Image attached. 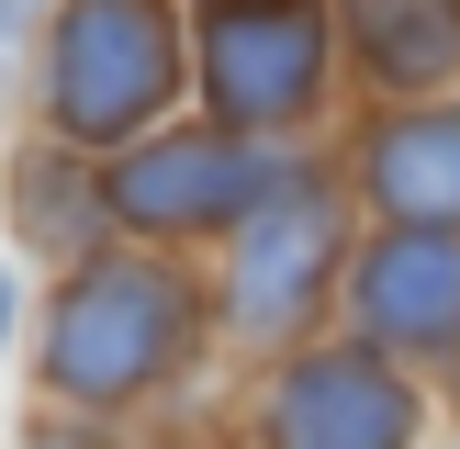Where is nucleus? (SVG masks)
I'll list each match as a JSON object with an SVG mask.
<instances>
[{
	"label": "nucleus",
	"instance_id": "nucleus-2",
	"mask_svg": "<svg viewBox=\"0 0 460 449\" xmlns=\"http://www.w3.org/2000/svg\"><path fill=\"white\" fill-rule=\"evenodd\" d=\"M180 79V45L157 12H67L57 22V112L67 135H135Z\"/></svg>",
	"mask_w": 460,
	"mask_h": 449
},
{
	"label": "nucleus",
	"instance_id": "nucleus-3",
	"mask_svg": "<svg viewBox=\"0 0 460 449\" xmlns=\"http://www.w3.org/2000/svg\"><path fill=\"white\" fill-rule=\"evenodd\" d=\"M314 67H326V22L314 12H214L202 22V79L236 124H281L314 101Z\"/></svg>",
	"mask_w": 460,
	"mask_h": 449
},
{
	"label": "nucleus",
	"instance_id": "nucleus-5",
	"mask_svg": "<svg viewBox=\"0 0 460 449\" xmlns=\"http://www.w3.org/2000/svg\"><path fill=\"white\" fill-rule=\"evenodd\" d=\"M247 191H281L259 146H236V135H180V146L124 157L112 214H135V224H202V214H225V202H247Z\"/></svg>",
	"mask_w": 460,
	"mask_h": 449
},
{
	"label": "nucleus",
	"instance_id": "nucleus-6",
	"mask_svg": "<svg viewBox=\"0 0 460 449\" xmlns=\"http://www.w3.org/2000/svg\"><path fill=\"white\" fill-rule=\"evenodd\" d=\"M326 247H337V202L314 191V180H281V191L247 214V236H236V314L247 326H281V314L314 292Z\"/></svg>",
	"mask_w": 460,
	"mask_h": 449
},
{
	"label": "nucleus",
	"instance_id": "nucleus-1",
	"mask_svg": "<svg viewBox=\"0 0 460 449\" xmlns=\"http://www.w3.org/2000/svg\"><path fill=\"white\" fill-rule=\"evenodd\" d=\"M180 326H191V292H180L169 269H146V259H102V269H79V281H67V304H57V348H45V359H57L67 393H124V382L169 371Z\"/></svg>",
	"mask_w": 460,
	"mask_h": 449
},
{
	"label": "nucleus",
	"instance_id": "nucleus-7",
	"mask_svg": "<svg viewBox=\"0 0 460 449\" xmlns=\"http://www.w3.org/2000/svg\"><path fill=\"white\" fill-rule=\"evenodd\" d=\"M359 304H371V326L404 337V348L460 337V247L449 236H394L371 269H359Z\"/></svg>",
	"mask_w": 460,
	"mask_h": 449
},
{
	"label": "nucleus",
	"instance_id": "nucleus-10",
	"mask_svg": "<svg viewBox=\"0 0 460 449\" xmlns=\"http://www.w3.org/2000/svg\"><path fill=\"white\" fill-rule=\"evenodd\" d=\"M0 326H12V281H0Z\"/></svg>",
	"mask_w": 460,
	"mask_h": 449
},
{
	"label": "nucleus",
	"instance_id": "nucleus-9",
	"mask_svg": "<svg viewBox=\"0 0 460 449\" xmlns=\"http://www.w3.org/2000/svg\"><path fill=\"white\" fill-rule=\"evenodd\" d=\"M359 45H371L382 79L427 90V79H449V67H460V12H371V22H359Z\"/></svg>",
	"mask_w": 460,
	"mask_h": 449
},
{
	"label": "nucleus",
	"instance_id": "nucleus-8",
	"mask_svg": "<svg viewBox=\"0 0 460 449\" xmlns=\"http://www.w3.org/2000/svg\"><path fill=\"white\" fill-rule=\"evenodd\" d=\"M371 191L394 202L404 224H460V112H404V124L371 135Z\"/></svg>",
	"mask_w": 460,
	"mask_h": 449
},
{
	"label": "nucleus",
	"instance_id": "nucleus-4",
	"mask_svg": "<svg viewBox=\"0 0 460 449\" xmlns=\"http://www.w3.org/2000/svg\"><path fill=\"white\" fill-rule=\"evenodd\" d=\"M404 427H416V393L359 348L304 359L270 404V449H404Z\"/></svg>",
	"mask_w": 460,
	"mask_h": 449
}]
</instances>
